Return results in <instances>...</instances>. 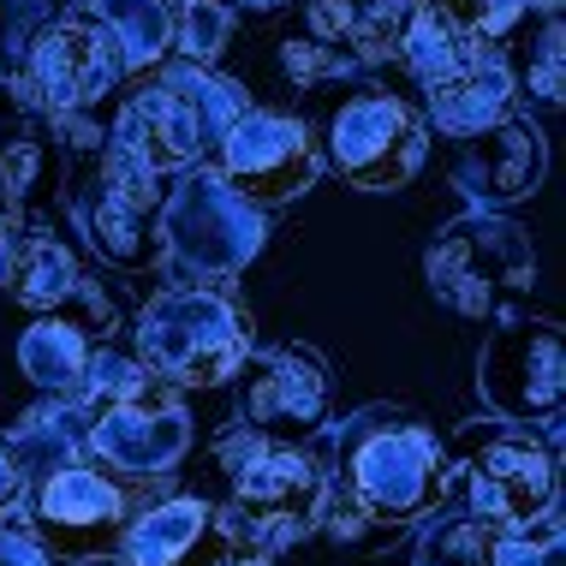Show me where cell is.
<instances>
[{"instance_id":"obj_1","label":"cell","mask_w":566,"mask_h":566,"mask_svg":"<svg viewBox=\"0 0 566 566\" xmlns=\"http://www.w3.org/2000/svg\"><path fill=\"white\" fill-rule=\"evenodd\" d=\"M244 114V90L209 66H167L149 90H137L114 126V144L132 149L149 174H186L221 149L227 126Z\"/></svg>"},{"instance_id":"obj_2","label":"cell","mask_w":566,"mask_h":566,"mask_svg":"<svg viewBox=\"0 0 566 566\" xmlns=\"http://www.w3.org/2000/svg\"><path fill=\"white\" fill-rule=\"evenodd\" d=\"M340 471H346V501L388 531L436 513L441 495H448V448L418 418H400V411H370V418L352 423Z\"/></svg>"},{"instance_id":"obj_3","label":"cell","mask_w":566,"mask_h":566,"mask_svg":"<svg viewBox=\"0 0 566 566\" xmlns=\"http://www.w3.org/2000/svg\"><path fill=\"white\" fill-rule=\"evenodd\" d=\"M137 364L174 388H221L251 364V316L216 286H174L137 311Z\"/></svg>"},{"instance_id":"obj_4","label":"cell","mask_w":566,"mask_h":566,"mask_svg":"<svg viewBox=\"0 0 566 566\" xmlns=\"http://www.w3.org/2000/svg\"><path fill=\"white\" fill-rule=\"evenodd\" d=\"M72 216H78L90 251L119 274H149L167 256L161 251V186L119 144H108L90 167H78Z\"/></svg>"},{"instance_id":"obj_5","label":"cell","mask_w":566,"mask_h":566,"mask_svg":"<svg viewBox=\"0 0 566 566\" xmlns=\"http://www.w3.org/2000/svg\"><path fill=\"white\" fill-rule=\"evenodd\" d=\"M459 459L471 483V518H483L489 531H531L555 518V441H537L513 423H471L459 436Z\"/></svg>"},{"instance_id":"obj_6","label":"cell","mask_w":566,"mask_h":566,"mask_svg":"<svg viewBox=\"0 0 566 566\" xmlns=\"http://www.w3.org/2000/svg\"><path fill=\"white\" fill-rule=\"evenodd\" d=\"M423 274H430L436 298H448L459 316H483L507 293H525L537 281V251L518 221L495 216V209H471L448 233H436V244L423 251Z\"/></svg>"},{"instance_id":"obj_7","label":"cell","mask_w":566,"mask_h":566,"mask_svg":"<svg viewBox=\"0 0 566 566\" xmlns=\"http://www.w3.org/2000/svg\"><path fill=\"white\" fill-rule=\"evenodd\" d=\"M161 251L186 274H239L263 251V209H251L209 167H186L161 203Z\"/></svg>"},{"instance_id":"obj_8","label":"cell","mask_w":566,"mask_h":566,"mask_svg":"<svg viewBox=\"0 0 566 566\" xmlns=\"http://www.w3.org/2000/svg\"><path fill=\"white\" fill-rule=\"evenodd\" d=\"M560 388H566V358H560V328L548 316H507L483 340L478 358V394L513 430L560 418Z\"/></svg>"},{"instance_id":"obj_9","label":"cell","mask_w":566,"mask_h":566,"mask_svg":"<svg viewBox=\"0 0 566 566\" xmlns=\"http://www.w3.org/2000/svg\"><path fill=\"white\" fill-rule=\"evenodd\" d=\"M423 119L388 90H358L328 119V156L346 186L358 191H400L423 167Z\"/></svg>"},{"instance_id":"obj_10","label":"cell","mask_w":566,"mask_h":566,"mask_svg":"<svg viewBox=\"0 0 566 566\" xmlns=\"http://www.w3.org/2000/svg\"><path fill=\"white\" fill-rule=\"evenodd\" d=\"M323 471L311 465V453L298 448H256L244 465L233 471V518H221L227 531L269 555V548L304 537V531L323 518Z\"/></svg>"},{"instance_id":"obj_11","label":"cell","mask_w":566,"mask_h":566,"mask_svg":"<svg viewBox=\"0 0 566 566\" xmlns=\"http://www.w3.org/2000/svg\"><path fill=\"white\" fill-rule=\"evenodd\" d=\"M30 537L49 548L54 560H108L119 537H126L132 525V501L126 489H119L108 471L96 465H66L54 471V478L36 483V495H30Z\"/></svg>"},{"instance_id":"obj_12","label":"cell","mask_w":566,"mask_h":566,"mask_svg":"<svg viewBox=\"0 0 566 566\" xmlns=\"http://www.w3.org/2000/svg\"><path fill=\"white\" fill-rule=\"evenodd\" d=\"M221 179L233 186L251 209L293 203L316 186V149L304 119L274 114V108H244L221 137Z\"/></svg>"},{"instance_id":"obj_13","label":"cell","mask_w":566,"mask_h":566,"mask_svg":"<svg viewBox=\"0 0 566 566\" xmlns=\"http://www.w3.org/2000/svg\"><path fill=\"white\" fill-rule=\"evenodd\" d=\"M191 436H197L191 411L161 381H144L119 406L90 418V453L108 471H126V478H167L191 453Z\"/></svg>"},{"instance_id":"obj_14","label":"cell","mask_w":566,"mask_h":566,"mask_svg":"<svg viewBox=\"0 0 566 566\" xmlns=\"http://www.w3.org/2000/svg\"><path fill=\"white\" fill-rule=\"evenodd\" d=\"M119 78H126V60H119L114 36L96 19H84V12H66V19L42 24L36 49H30V66H24V84L54 114L96 108Z\"/></svg>"},{"instance_id":"obj_15","label":"cell","mask_w":566,"mask_h":566,"mask_svg":"<svg viewBox=\"0 0 566 566\" xmlns=\"http://www.w3.org/2000/svg\"><path fill=\"white\" fill-rule=\"evenodd\" d=\"M239 418L269 448H293L328 423V370L316 352L281 346L239 370Z\"/></svg>"},{"instance_id":"obj_16","label":"cell","mask_w":566,"mask_h":566,"mask_svg":"<svg viewBox=\"0 0 566 566\" xmlns=\"http://www.w3.org/2000/svg\"><path fill=\"white\" fill-rule=\"evenodd\" d=\"M459 186H465L471 209H507L518 197H531L548 174V144L537 119H495V126L459 137V161H453Z\"/></svg>"},{"instance_id":"obj_17","label":"cell","mask_w":566,"mask_h":566,"mask_svg":"<svg viewBox=\"0 0 566 566\" xmlns=\"http://www.w3.org/2000/svg\"><path fill=\"white\" fill-rule=\"evenodd\" d=\"M513 90L518 84H513L507 60L495 49H471L465 66H459L448 84L430 90V119H436V132H448V137H471V132H483V126H495V119L513 114Z\"/></svg>"},{"instance_id":"obj_18","label":"cell","mask_w":566,"mask_h":566,"mask_svg":"<svg viewBox=\"0 0 566 566\" xmlns=\"http://www.w3.org/2000/svg\"><path fill=\"white\" fill-rule=\"evenodd\" d=\"M0 286L19 304L49 316L60 304H72V293L84 286V274H78V256H72L54 233L24 227V233H7V244H0Z\"/></svg>"},{"instance_id":"obj_19","label":"cell","mask_w":566,"mask_h":566,"mask_svg":"<svg viewBox=\"0 0 566 566\" xmlns=\"http://www.w3.org/2000/svg\"><path fill=\"white\" fill-rule=\"evenodd\" d=\"M216 543V513L197 495H167L149 513H137L119 537L126 566H191L197 548Z\"/></svg>"},{"instance_id":"obj_20","label":"cell","mask_w":566,"mask_h":566,"mask_svg":"<svg viewBox=\"0 0 566 566\" xmlns=\"http://www.w3.org/2000/svg\"><path fill=\"white\" fill-rule=\"evenodd\" d=\"M90 448V411L84 406H72V400H54V406H42V411H30V418L19 423V430L7 436V453L12 465H19V478H54V471H66V465H78V453Z\"/></svg>"},{"instance_id":"obj_21","label":"cell","mask_w":566,"mask_h":566,"mask_svg":"<svg viewBox=\"0 0 566 566\" xmlns=\"http://www.w3.org/2000/svg\"><path fill=\"white\" fill-rule=\"evenodd\" d=\"M90 352H96V340L72 323V316H36L24 334H19V370L36 381L42 394H72L84 381V364H90Z\"/></svg>"},{"instance_id":"obj_22","label":"cell","mask_w":566,"mask_h":566,"mask_svg":"<svg viewBox=\"0 0 566 566\" xmlns=\"http://www.w3.org/2000/svg\"><path fill=\"white\" fill-rule=\"evenodd\" d=\"M96 24L114 36L126 72H149L174 54V7L167 0H102Z\"/></svg>"},{"instance_id":"obj_23","label":"cell","mask_w":566,"mask_h":566,"mask_svg":"<svg viewBox=\"0 0 566 566\" xmlns=\"http://www.w3.org/2000/svg\"><path fill=\"white\" fill-rule=\"evenodd\" d=\"M406 60V72L418 78L423 90H436V84H448L459 66H465V54H471V42L459 36V30L441 19V12L430 7H418L411 12V24L400 30V49H394Z\"/></svg>"},{"instance_id":"obj_24","label":"cell","mask_w":566,"mask_h":566,"mask_svg":"<svg viewBox=\"0 0 566 566\" xmlns=\"http://www.w3.org/2000/svg\"><path fill=\"white\" fill-rule=\"evenodd\" d=\"M233 36V7L221 0H179L174 7V49L186 66H216Z\"/></svg>"},{"instance_id":"obj_25","label":"cell","mask_w":566,"mask_h":566,"mask_svg":"<svg viewBox=\"0 0 566 566\" xmlns=\"http://www.w3.org/2000/svg\"><path fill=\"white\" fill-rule=\"evenodd\" d=\"M281 72L298 90H323V84L352 78V72H358V54L340 49V42H323V36H286L281 42Z\"/></svg>"},{"instance_id":"obj_26","label":"cell","mask_w":566,"mask_h":566,"mask_svg":"<svg viewBox=\"0 0 566 566\" xmlns=\"http://www.w3.org/2000/svg\"><path fill=\"white\" fill-rule=\"evenodd\" d=\"M423 0H358V19H352V42L346 49L358 54V66H370V60H388L400 49V30L411 24V12H418Z\"/></svg>"},{"instance_id":"obj_27","label":"cell","mask_w":566,"mask_h":566,"mask_svg":"<svg viewBox=\"0 0 566 566\" xmlns=\"http://www.w3.org/2000/svg\"><path fill=\"white\" fill-rule=\"evenodd\" d=\"M54 19V0H0V84H19L30 66L42 24Z\"/></svg>"},{"instance_id":"obj_28","label":"cell","mask_w":566,"mask_h":566,"mask_svg":"<svg viewBox=\"0 0 566 566\" xmlns=\"http://www.w3.org/2000/svg\"><path fill=\"white\" fill-rule=\"evenodd\" d=\"M430 12H441L459 36L471 42V49H483V42L507 36V30L531 12V0H423Z\"/></svg>"},{"instance_id":"obj_29","label":"cell","mask_w":566,"mask_h":566,"mask_svg":"<svg viewBox=\"0 0 566 566\" xmlns=\"http://www.w3.org/2000/svg\"><path fill=\"white\" fill-rule=\"evenodd\" d=\"M42 174H49V144H36V137L7 144V156H0V203H7V216H24L36 203Z\"/></svg>"},{"instance_id":"obj_30","label":"cell","mask_w":566,"mask_h":566,"mask_svg":"<svg viewBox=\"0 0 566 566\" xmlns=\"http://www.w3.org/2000/svg\"><path fill=\"white\" fill-rule=\"evenodd\" d=\"M489 537L495 531L483 518H436L430 543H423V566H489Z\"/></svg>"},{"instance_id":"obj_31","label":"cell","mask_w":566,"mask_h":566,"mask_svg":"<svg viewBox=\"0 0 566 566\" xmlns=\"http://www.w3.org/2000/svg\"><path fill=\"white\" fill-rule=\"evenodd\" d=\"M144 381H149V376H144V364H137V358H119V352L96 346V352H90V364H84V381H78V388H90L96 411H108V406L126 400V394L144 388ZM96 411H90V418H96Z\"/></svg>"},{"instance_id":"obj_32","label":"cell","mask_w":566,"mask_h":566,"mask_svg":"<svg viewBox=\"0 0 566 566\" xmlns=\"http://www.w3.org/2000/svg\"><path fill=\"white\" fill-rule=\"evenodd\" d=\"M489 566H560V525L543 518L531 531H495L489 537Z\"/></svg>"},{"instance_id":"obj_33","label":"cell","mask_w":566,"mask_h":566,"mask_svg":"<svg viewBox=\"0 0 566 566\" xmlns=\"http://www.w3.org/2000/svg\"><path fill=\"white\" fill-rule=\"evenodd\" d=\"M531 90H537V102L555 108L560 102V24L548 19L543 36H537V60H531Z\"/></svg>"},{"instance_id":"obj_34","label":"cell","mask_w":566,"mask_h":566,"mask_svg":"<svg viewBox=\"0 0 566 566\" xmlns=\"http://www.w3.org/2000/svg\"><path fill=\"white\" fill-rule=\"evenodd\" d=\"M0 566H49V548L30 537V531L0 525Z\"/></svg>"},{"instance_id":"obj_35","label":"cell","mask_w":566,"mask_h":566,"mask_svg":"<svg viewBox=\"0 0 566 566\" xmlns=\"http://www.w3.org/2000/svg\"><path fill=\"white\" fill-rule=\"evenodd\" d=\"M19 501H24V478H19V465H12L7 453H0V518L19 507Z\"/></svg>"},{"instance_id":"obj_36","label":"cell","mask_w":566,"mask_h":566,"mask_svg":"<svg viewBox=\"0 0 566 566\" xmlns=\"http://www.w3.org/2000/svg\"><path fill=\"white\" fill-rule=\"evenodd\" d=\"M221 7H244V12H281V7H293V0H221Z\"/></svg>"},{"instance_id":"obj_37","label":"cell","mask_w":566,"mask_h":566,"mask_svg":"<svg viewBox=\"0 0 566 566\" xmlns=\"http://www.w3.org/2000/svg\"><path fill=\"white\" fill-rule=\"evenodd\" d=\"M7 233H12V216H7V203H0V244H7Z\"/></svg>"},{"instance_id":"obj_38","label":"cell","mask_w":566,"mask_h":566,"mask_svg":"<svg viewBox=\"0 0 566 566\" xmlns=\"http://www.w3.org/2000/svg\"><path fill=\"white\" fill-rule=\"evenodd\" d=\"M531 7H543V12H548V19H555V7H560V0H531Z\"/></svg>"},{"instance_id":"obj_39","label":"cell","mask_w":566,"mask_h":566,"mask_svg":"<svg viewBox=\"0 0 566 566\" xmlns=\"http://www.w3.org/2000/svg\"><path fill=\"white\" fill-rule=\"evenodd\" d=\"M60 7H78V0H60Z\"/></svg>"}]
</instances>
